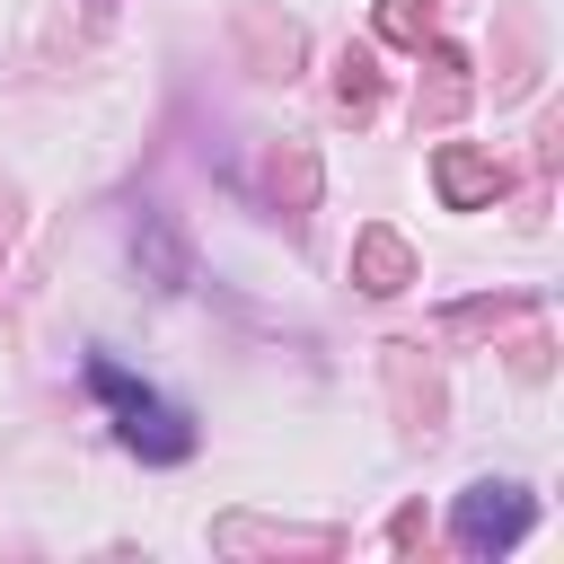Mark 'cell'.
Masks as SVG:
<instances>
[{
	"label": "cell",
	"mask_w": 564,
	"mask_h": 564,
	"mask_svg": "<svg viewBox=\"0 0 564 564\" xmlns=\"http://www.w3.org/2000/svg\"><path fill=\"white\" fill-rule=\"evenodd\" d=\"M88 379H97V388H106V397L123 405V441H132V449H150V458H185V449H194L185 414H167V405H159L150 388H132V379H123L115 361H88Z\"/></svg>",
	"instance_id": "6da1fadb"
},
{
	"label": "cell",
	"mask_w": 564,
	"mask_h": 564,
	"mask_svg": "<svg viewBox=\"0 0 564 564\" xmlns=\"http://www.w3.org/2000/svg\"><path fill=\"white\" fill-rule=\"evenodd\" d=\"M458 529H467V546H485V538H511V529H520V502H494V485H485V494L458 511Z\"/></svg>",
	"instance_id": "7a4b0ae2"
}]
</instances>
